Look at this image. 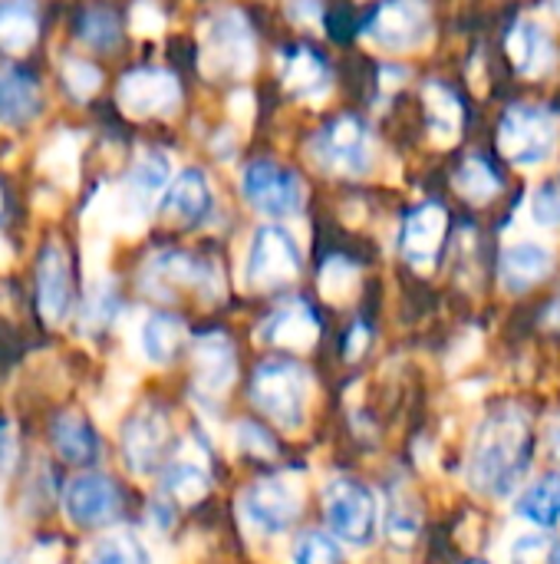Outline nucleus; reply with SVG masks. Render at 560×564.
<instances>
[{"label":"nucleus","instance_id":"27","mask_svg":"<svg viewBox=\"0 0 560 564\" xmlns=\"http://www.w3.org/2000/svg\"><path fill=\"white\" fill-rule=\"evenodd\" d=\"M185 347V321L175 314H152L142 327V350L152 364H172Z\"/></svg>","mask_w":560,"mask_h":564},{"label":"nucleus","instance_id":"42","mask_svg":"<svg viewBox=\"0 0 560 564\" xmlns=\"http://www.w3.org/2000/svg\"><path fill=\"white\" fill-rule=\"evenodd\" d=\"M287 10H290V17L297 20V23H317L320 20V0H290L287 3Z\"/></svg>","mask_w":560,"mask_h":564},{"label":"nucleus","instance_id":"10","mask_svg":"<svg viewBox=\"0 0 560 564\" xmlns=\"http://www.w3.org/2000/svg\"><path fill=\"white\" fill-rule=\"evenodd\" d=\"M76 301V281L69 254L59 241H46L36 254V314L43 327L56 330L66 324Z\"/></svg>","mask_w":560,"mask_h":564},{"label":"nucleus","instance_id":"26","mask_svg":"<svg viewBox=\"0 0 560 564\" xmlns=\"http://www.w3.org/2000/svg\"><path fill=\"white\" fill-rule=\"evenodd\" d=\"M515 512H518L525 522L538 525V529H551V525H558L560 522V473H548V476H541L538 482H531V486L521 492V499H518Z\"/></svg>","mask_w":560,"mask_h":564},{"label":"nucleus","instance_id":"22","mask_svg":"<svg viewBox=\"0 0 560 564\" xmlns=\"http://www.w3.org/2000/svg\"><path fill=\"white\" fill-rule=\"evenodd\" d=\"M40 40L36 0H0V53H30Z\"/></svg>","mask_w":560,"mask_h":564},{"label":"nucleus","instance_id":"50","mask_svg":"<svg viewBox=\"0 0 560 564\" xmlns=\"http://www.w3.org/2000/svg\"><path fill=\"white\" fill-rule=\"evenodd\" d=\"M551 564H560V549H554V562Z\"/></svg>","mask_w":560,"mask_h":564},{"label":"nucleus","instance_id":"25","mask_svg":"<svg viewBox=\"0 0 560 564\" xmlns=\"http://www.w3.org/2000/svg\"><path fill=\"white\" fill-rule=\"evenodd\" d=\"M152 274L158 278V284L165 288H198V291H208L215 281H218V271L191 254H182V251H168V254H158L155 264H152Z\"/></svg>","mask_w":560,"mask_h":564},{"label":"nucleus","instance_id":"37","mask_svg":"<svg viewBox=\"0 0 560 564\" xmlns=\"http://www.w3.org/2000/svg\"><path fill=\"white\" fill-rule=\"evenodd\" d=\"M416 532H419V516H416V506L409 502V496L406 492H393V499H389V539L393 542H403V545H409L413 539H416Z\"/></svg>","mask_w":560,"mask_h":564},{"label":"nucleus","instance_id":"15","mask_svg":"<svg viewBox=\"0 0 560 564\" xmlns=\"http://www.w3.org/2000/svg\"><path fill=\"white\" fill-rule=\"evenodd\" d=\"M446 225H449V218H446L442 205H419L403 225V238H399L403 258L413 268H432L439 258V248L446 241Z\"/></svg>","mask_w":560,"mask_h":564},{"label":"nucleus","instance_id":"33","mask_svg":"<svg viewBox=\"0 0 560 564\" xmlns=\"http://www.w3.org/2000/svg\"><path fill=\"white\" fill-rule=\"evenodd\" d=\"M89 564H149L145 545L122 532V535H106L89 549Z\"/></svg>","mask_w":560,"mask_h":564},{"label":"nucleus","instance_id":"13","mask_svg":"<svg viewBox=\"0 0 560 564\" xmlns=\"http://www.w3.org/2000/svg\"><path fill=\"white\" fill-rule=\"evenodd\" d=\"M168 449V420L155 406H142L122 426V456L135 476H149L162 466Z\"/></svg>","mask_w":560,"mask_h":564},{"label":"nucleus","instance_id":"35","mask_svg":"<svg viewBox=\"0 0 560 564\" xmlns=\"http://www.w3.org/2000/svg\"><path fill=\"white\" fill-rule=\"evenodd\" d=\"M290 562L294 564H343L340 555V545L320 532H307L294 542V552H290Z\"/></svg>","mask_w":560,"mask_h":564},{"label":"nucleus","instance_id":"20","mask_svg":"<svg viewBox=\"0 0 560 564\" xmlns=\"http://www.w3.org/2000/svg\"><path fill=\"white\" fill-rule=\"evenodd\" d=\"M261 337L281 350H307L320 337V324L307 304H287L264 321Z\"/></svg>","mask_w":560,"mask_h":564},{"label":"nucleus","instance_id":"46","mask_svg":"<svg viewBox=\"0 0 560 564\" xmlns=\"http://www.w3.org/2000/svg\"><path fill=\"white\" fill-rule=\"evenodd\" d=\"M406 76H409V69H406V66H386V69H383V86H386V89L403 86V83H406Z\"/></svg>","mask_w":560,"mask_h":564},{"label":"nucleus","instance_id":"41","mask_svg":"<svg viewBox=\"0 0 560 564\" xmlns=\"http://www.w3.org/2000/svg\"><path fill=\"white\" fill-rule=\"evenodd\" d=\"M551 542L545 535H525L515 542V562L518 564H541L551 555Z\"/></svg>","mask_w":560,"mask_h":564},{"label":"nucleus","instance_id":"34","mask_svg":"<svg viewBox=\"0 0 560 564\" xmlns=\"http://www.w3.org/2000/svg\"><path fill=\"white\" fill-rule=\"evenodd\" d=\"M356 281H360V271L353 261L347 258H330L320 271V294L333 304L347 301L353 291H356Z\"/></svg>","mask_w":560,"mask_h":564},{"label":"nucleus","instance_id":"39","mask_svg":"<svg viewBox=\"0 0 560 564\" xmlns=\"http://www.w3.org/2000/svg\"><path fill=\"white\" fill-rule=\"evenodd\" d=\"M66 89L79 99L99 89V69L86 59H69L66 63Z\"/></svg>","mask_w":560,"mask_h":564},{"label":"nucleus","instance_id":"47","mask_svg":"<svg viewBox=\"0 0 560 564\" xmlns=\"http://www.w3.org/2000/svg\"><path fill=\"white\" fill-rule=\"evenodd\" d=\"M10 212H13V208H10V188H7V182L0 178V228L10 221Z\"/></svg>","mask_w":560,"mask_h":564},{"label":"nucleus","instance_id":"44","mask_svg":"<svg viewBox=\"0 0 560 564\" xmlns=\"http://www.w3.org/2000/svg\"><path fill=\"white\" fill-rule=\"evenodd\" d=\"M132 20L139 23V30H145V33H155V30H162V13L152 7V3H142L135 13H132Z\"/></svg>","mask_w":560,"mask_h":564},{"label":"nucleus","instance_id":"14","mask_svg":"<svg viewBox=\"0 0 560 564\" xmlns=\"http://www.w3.org/2000/svg\"><path fill=\"white\" fill-rule=\"evenodd\" d=\"M182 89L168 69H132L119 83V106L135 116H172L178 109Z\"/></svg>","mask_w":560,"mask_h":564},{"label":"nucleus","instance_id":"43","mask_svg":"<svg viewBox=\"0 0 560 564\" xmlns=\"http://www.w3.org/2000/svg\"><path fill=\"white\" fill-rule=\"evenodd\" d=\"M366 344H370V330H366V324H353V330H350V337H347L343 350H347V357H350V360H356V357L366 350Z\"/></svg>","mask_w":560,"mask_h":564},{"label":"nucleus","instance_id":"38","mask_svg":"<svg viewBox=\"0 0 560 564\" xmlns=\"http://www.w3.org/2000/svg\"><path fill=\"white\" fill-rule=\"evenodd\" d=\"M531 218L541 228H560V185H541L531 195Z\"/></svg>","mask_w":560,"mask_h":564},{"label":"nucleus","instance_id":"1","mask_svg":"<svg viewBox=\"0 0 560 564\" xmlns=\"http://www.w3.org/2000/svg\"><path fill=\"white\" fill-rule=\"evenodd\" d=\"M531 466V426L518 406L492 413L472 443L469 486L485 496H508Z\"/></svg>","mask_w":560,"mask_h":564},{"label":"nucleus","instance_id":"12","mask_svg":"<svg viewBox=\"0 0 560 564\" xmlns=\"http://www.w3.org/2000/svg\"><path fill=\"white\" fill-rule=\"evenodd\" d=\"M63 509L79 529H106L122 516V489L102 473H83L66 482Z\"/></svg>","mask_w":560,"mask_h":564},{"label":"nucleus","instance_id":"29","mask_svg":"<svg viewBox=\"0 0 560 564\" xmlns=\"http://www.w3.org/2000/svg\"><path fill=\"white\" fill-rule=\"evenodd\" d=\"M172 185V165L162 152H145L129 172V198L145 212Z\"/></svg>","mask_w":560,"mask_h":564},{"label":"nucleus","instance_id":"49","mask_svg":"<svg viewBox=\"0 0 560 564\" xmlns=\"http://www.w3.org/2000/svg\"><path fill=\"white\" fill-rule=\"evenodd\" d=\"M7 449H10V433H7V423H0V459L7 456Z\"/></svg>","mask_w":560,"mask_h":564},{"label":"nucleus","instance_id":"2","mask_svg":"<svg viewBox=\"0 0 560 564\" xmlns=\"http://www.w3.org/2000/svg\"><path fill=\"white\" fill-rule=\"evenodd\" d=\"M307 390L310 377L294 360H264L251 377V400L281 426V430H300L307 416Z\"/></svg>","mask_w":560,"mask_h":564},{"label":"nucleus","instance_id":"4","mask_svg":"<svg viewBox=\"0 0 560 564\" xmlns=\"http://www.w3.org/2000/svg\"><path fill=\"white\" fill-rule=\"evenodd\" d=\"M254 33L248 26V17L241 10H218L205 26L201 43V66L208 76L218 79H238L254 69Z\"/></svg>","mask_w":560,"mask_h":564},{"label":"nucleus","instance_id":"48","mask_svg":"<svg viewBox=\"0 0 560 564\" xmlns=\"http://www.w3.org/2000/svg\"><path fill=\"white\" fill-rule=\"evenodd\" d=\"M548 443H551V453L560 459V413L551 420V426H548Z\"/></svg>","mask_w":560,"mask_h":564},{"label":"nucleus","instance_id":"40","mask_svg":"<svg viewBox=\"0 0 560 564\" xmlns=\"http://www.w3.org/2000/svg\"><path fill=\"white\" fill-rule=\"evenodd\" d=\"M238 446L244 449V453H257V456H271L277 446H274V440L261 430V426H254V423H241L238 426Z\"/></svg>","mask_w":560,"mask_h":564},{"label":"nucleus","instance_id":"36","mask_svg":"<svg viewBox=\"0 0 560 564\" xmlns=\"http://www.w3.org/2000/svg\"><path fill=\"white\" fill-rule=\"evenodd\" d=\"M116 311H119V301H116L112 288L102 284V288H96L92 297L83 304V327H86L89 334H99V330H106V327L112 324Z\"/></svg>","mask_w":560,"mask_h":564},{"label":"nucleus","instance_id":"6","mask_svg":"<svg viewBox=\"0 0 560 564\" xmlns=\"http://www.w3.org/2000/svg\"><path fill=\"white\" fill-rule=\"evenodd\" d=\"M304 509V479L294 473H277L254 482L241 496L244 519L261 532H284Z\"/></svg>","mask_w":560,"mask_h":564},{"label":"nucleus","instance_id":"16","mask_svg":"<svg viewBox=\"0 0 560 564\" xmlns=\"http://www.w3.org/2000/svg\"><path fill=\"white\" fill-rule=\"evenodd\" d=\"M191 367H195V383L205 393H224L234 383V373H238L231 340L221 330H208V334L195 337Z\"/></svg>","mask_w":560,"mask_h":564},{"label":"nucleus","instance_id":"9","mask_svg":"<svg viewBox=\"0 0 560 564\" xmlns=\"http://www.w3.org/2000/svg\"><path fill=\"white\" fill-rule=\"evenodd\" d=\"M300 274V248L281 225L257 228L248 251V284L257 291H274Z\"/></svg>","mask_w":560,"mask_h":564},{"label":"nucleus","instance_id":"51","mask_svg":"<svg viewBox=\"0 0 560 564\" xmlns=\"http://www.w3.org/2000/svg\"><path fill=\"white\" fill-rule=\"evenodd\" d=\"M551 7H554V10H558V13H560V0H551Z\"/></svg>","mask_w":560,"mask_h":564},{"label":"nucleus","instance_id":"21","mask_svg":"<svg viewBox=\"0 0 560 564\" xmlns=\"http://www.w3.org/2000/svg\"><path fill=\"white\" fill-rule=\"evenodd\" d=\"M508 56L525 76H541L554 63V46L538 20H518L508 33Z\"/></svg>","mask_w":560,"mask_h":564},{"label":"nucleus","instance_id":"24","mask_svg":"<svg viewBox=\"0 0 560 564\" xmlns=\"http://www.w3.org/2000/svg\"><path fill=\"white\" fill-rule=\"evenodd\" d=\"M284 83L294 96L307 99V102H320L327 99L330 93V69L320 56H314L310 50H294L287 56V66H284Z\"/></svg>","mask_w":560,"mask_h":564},{"label":"nucleus","instance_id":"11","mask_svg":"<svg viewBox=\"0 0 560 564\" xmlns=\"http://www.w3.org/2000/svg\"><path fill=\"white\" fill-rule=\"evenodd\" d=\"M241 185H244L248 202L257 212H264V215L281 218V215H297L304 208V195L307 192H304L300 175L284 169V165H277V162H267V159L251 162L244 169Z\"/></svg>","mask_w":560,"mask_h":564},{"label":"nucleus","instance_id":"28","mask_svg":"<svg viewBox=\"0 0 560 564\" xmlns=\"http://www.w3.org/2000/svg\"><path fill=\"white\" fill-rule=\"evenodd\" d=\"M422 99H426L432 139H436L439 145L455 142V139H459V129H462V106H459L455 93L446 89L442 83H426Z\"/></svg>","mask_w":560,"mask_h":564},{"label":"nucleus","instance_id":"7","mask_svg":"<svg viewBox=\"0 0 560 564\" xmlns=\"http://www.w3.org/2000/svg\"><path fill=\"white\" fill-rule=\"evenodd\" d=\"M310 159L317 169L327 172L366 175L373 169V139L360 119L343 116L310 142Z\"/></svg>","mask_w":560,"mask_h":564},{"label":"nucleus","instance_id":"52","mask_svg":"<svg viewBox=\"0 0 560 564\" xmlns=\"http://www.w3.org/2000/svg\"><path fill=\"white\" fill-rule=\"evenodd\" d=\"M465 564H488V562H465Z\"/></svg>","mask_w":560,"mask_h":564},{"label":"nucleus","instance_id":"31","mask_svg":"<svg viewBox=\"0 0 560 564\" xmlns=\"http://www.w3.org/2000/svg\"><path fill=\"white\" fill-rule=\"evenodd\" d=\"M211 479L201 466L195 463H168L162 473V492L175 499L178 506H195L208 496Z\"/></svg>","mask_w":560,"mask_h":564},{"label":"nucleus","instance_id":"5","mask_svg":"<svg viewBox=\"0 0 560 564\" xmlns=\"http://www.w3.org/2000/svg\"><path fill=\"white\" fill-rule=\"evenodd\" d=\"M323 509H327V522L337 532V539H343L353 549H363L373 542L376 535V496L356 482V479H333L323 489Z\"/></svg>","mask_w":560,"mask_h":564},{"label":"nucleus","instance_id":"19","mask_svg":"<svg viewBox=\"0 0 560 564\" xmlns=\"http://www.w3.org/2000/svg\"><path fill=\"white\" fill-rule=\"evenodd\" d=\"M554 268V254L541 241H518L502 251V284L512 291H528L541 284Z\"/></svg>","mask_w":560,"mask_h":564},{"label":"nucleus","instance_id":"32","mask_svg":"<svg viewBox=\"0 0 560 564\" xmlns=\"http://www.w3.org/2000/svg\"><path fill=\"white\" fill-rule=\"evenodd\" d=\"M455 188H459L469 202H488V198L498 195L502 182H498V175L488 169V162H482V159L472 155V159H465L462 169L455 172Z\"/></svg>","mask_w":560,"mask_h":564},{"label":"nucleus","instance_id":"30","mask_svg":"<svg viewBox=\"0 0 560 564\" xmlns=\"http://www.w3.org/2000/svg\"><path fill=\"white\" fill-rule=\"evenodd\" d=\"M76 36L96 50H112L122 40V23L112 7L106 3H86L76 13Z\"/></svg>","mask_w":560,"mask_h":564},{"label":"nucleus","instance_id":"45","mask_svg":"<svg viewBox=\"0 0 560 564\" xmlns=\"http://www.w3.org/2000/svg\"><path fill=\"white\" fill-rule=\"evenodd\" d=\"M231 116L241 119V122L248 126L251 116H254V96H251V93H234V96H231Z\"/></svg>","mask_w":560,"mask_h":564},{"label":"nucleus","instance_id":"3","mask_svg":"<svg viewBox=\"0 0 560 564\" xmlns=\"http://www.w3.org/2000/svg\"><path fill=\"white\" fill-rule=\"evenodd\" d=\"M560 142L558 112L545 106H515L505 112L498 129V149L518 169L545 165Z\"/></svg>","mask_w":560,"mask_h":564},{"label":"nucleus","instance_id":"8","mask_svg":"<svg viewBox=\"0 0 560 564\" xmlns=\"http://www.w3.org/2000/svg\"><path fill=\"white\" fill-rule=\"evenodd\" d=\"M363 36L380 50H419L432 36V10L426 0H386L366 23Z\"/></svg>","mask_w":560,"mask_h":564},{"label":"nucleus","instance_id":"17","mask_svg":"<svg viewBox=\"0 0 560 564\" xmlns=\"http://www.w3.org/2000/svg\"><path fill=\"white\" fill-rule=\"evenodd\" d=\"M211 208V188H208V178L205 172L198 169H185L172 178V185L165 188V198H162V215L172 221V225H198Z\"/></svg>","mask_w":560,"mask_h":564},{"label":"nucleus","instance_id":"23","mask_svg":"<svg viewBox=\"0 0 560 564\" xmlns=\"http://www.w3.org/2000/svg\"><path fill=\"white\" fill-rule=\"evenodd\" d=\"M40 112V83L26 69H10L0 76V122L23 126Z\"/></svg>","mask_w":560,"mask_h":564},{"label":"nucleus","instance_id":"18","mask_svg":"<svg viewBox=\"0 0 560 564\" xmlns=\"http://www.w3.org/2000/svg\"><path fill=\"white\" fill-rule=\"evenodd\" d=\"M50 443H53L56 456L69 466H92L99 459V436H96L92 423L76 410H63L53 416Z\"/></svg>","mask_w":560,"mask_h":564}]
</instances>
